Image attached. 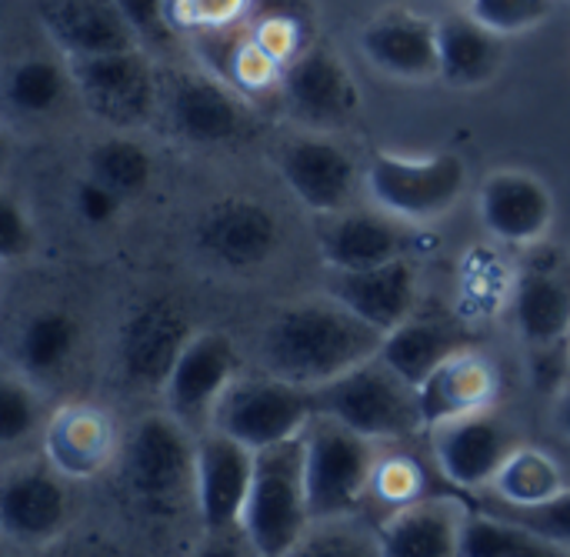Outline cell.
Masks as SVG:
<instances>
[{"instance_id":"9c48e42d","label":"cell","mask_w":570,"mask_h":557,"mask_svg":"<svg viewBox=\"0 0 570 557\" xmlns=\"http://www.w3.org/2000/svg\"><path fill=\"white\" fill-rule=\"evenodd\" d=\"M464 190L468 164L458 154H374L364 170V194L371 197V204L407 224H428L444 217L458 207Z\"/></svg>"},{"instance_id":"ba28073f","label":"cell","mask_w":570,"mask_h":557,"mask_svg":"<svg viewBox=\"0 0 570 557\" xmlns=\"http://www.w3.org/2000/svg\"><path fill=\"white\" fill-rule=\"evenodd\" d=\"M314 414H317L314 388H301L294 381H284L257 368L250 374L240 371V378L227 388V394L214 411L210 428L261 451L301 438Z\"/></svg>"},{"instance_id":"4fadbf2b","label":"cell","mask_w":570,"mask_h":557,"mask_svg":"<svg viewBox=\"0 0 570 557\" xmlns=\"http://www.w3.org/2000/svg\"><path fill=\"white\" fill-rule=\"evenodd\" d=\"M281 107L307 130L334 134L361 110V87L347 60L324 40H311L284 70Z\"/></svg>"},{"instance_id":"484cf974","label":"cell","mask_w":570,"mask_h":557,"mask_svg":"<svg viewBox=\"0 0 570 557\" xmlns=\"http://www.w3.org/2000/svg\"><path fill=\"white\" fill-rule=\"evenodd\" d=\"M474 344H478V338L464 321H458L454 314H448L441 307L421 304L401 328L384 334V344L377 354L394 371H401L407 381H414L421 388L428 381V374H434L448 358H454Z\"/></svg>"},{"instance_id":"d4e9b609","label":"cell","mask_w":570,"mask_h":557,"mask_svg":"<svg viewBox=\"0 0 570 557\" xmlns=\"http://www.w3.org/2000/svg\"><path fill=\"white\" fill-rule=\"evenodd\" d=\"M37 20L70 60L140 47L117 0H40Z\"/></svg>"},{"instance_id":"6da1fadb","label":"cell","mask_w":570,"mask_h":557,"mask_svg":"<svg viewBox=\"0 0 570 557\" xmlns=\"http://www.w3.org/2000/svg\"><path fill=\"white\" fill-rule=\"evenodd\" d=\"M384 334L347 311L337 297H304L281 307L261 331L257 368L301 388H324L374 358Z\"/></svg>"},{"instance_id":"ee69618b","label":"cell","mask_w":570,"mask_h":557,"mask_svg":"<svg viewBox=\"0 0 570 557\" xmlns=\"http://www.w3.org/2000/svg\"><path fill=\"white\" fill-rule=\"evenodd\" d=\"M551 431L558 441H570V381L551 401Z\"/></svg>"},{"instance_id":"d6a6232c","label":"cell","mask_w":570,"mask_h":557,"mask_svg":"<svg viewBox=\"0 0 570 557\" xmlns=\"http://www.w3.org/2000/svg\"><path fill=\"white\" fill-rule=\"evenodd\" d=\"M551 541L494 511H471L461 538V557H561Z\"/></svg>"},{"instance_id":"d590c367","label":"cell","mask_w":570,"mask_h":557,"mask_svg":"<svg viewBox=\"0 0 570 557\" xmlns=\"http://www.w3.org/2000/svg\"><path fill=\"white\" fill-rule=\"evenodd\" d=\"M428 495H431L428 491V468L411 451H397L394 441L381 444V458H377L374 481H371V498L391 515V511L407 508Z\"/></svg>"},{"instance_id":"603a6c76","label":"cell","mask_w":570,"mask_h":557,"mask_svg":"<svg viewBox=\"0 0 570 557\" xmlns=\"http://www.w3.org/2000/svg\"><path fill=\"white\" fill-rule=\"evenodd\" d=\"M327 294L381 334H391L421 307V281L411 257L367 271H331Z\"/></svg>"},{"instance_id":"d6986e66","label":"cell","mask_w":570,"mask_h":557,"mask_svg":"<svg viewBox=\"0 0 570 557\" xmlns=\"http://www.w3.org/2000/svg\"><path fill=\"white\" fill-rule=\"evenodd\" d=\"M414 224L374 207H347L337 214H321L317 254L331 271H367L411 257Z\"/></svg>"},{"instance_id":"7bdbcfd3","label":"cell","mask_w":570,"mask_h":557,"mask_svg":"<svg viewBox=\"0 0 570 557\" xmlns=\"http://www.w3.org/2000/svg\"><path fill=\"white\" fill-rule=\"evenodd\" d=\"M73 207L87 224L100 227V224H110L117 217V211L124 207V197L114 194L110 187H104L100 180H94L90 174H83L73 187Z\"/></svg>"},{"instance_id":"60d3db41","label":"cell","mask_w":570,"mask_h":557,"mask_svg":"<svg viewBox=\"0 0 570 557\" xmlns=\"http://www.w3.org/2000/svg\"><path fill=\"white\" fill-rule=\"evenodd\" d=\"M174 23L187 37L197 27H227L250 17L254 0H170Z\"/></svg>"},{"instance_id":"7c38bea8","label":"cell","mask_w":570,"mask_h":557,"mask_svg":"<svg viewBox=\"0 0 570 557\" xmlns=\"http://www.w3.org/2000/svg\"><path fill=\"white\" fill-rule=\"evenodd\" d=\"M190 241L207 264L230 274H247L264 267L281 251V221L267 204L244 194H227L197 214Z\"/></svg>"},{"instance_id":"1f68e13d","label":"cell","mask_w":570,"mask_h":557,"mask_svg":"<svg viewBox=\"0 0 570 557\" xmlns=\"http://www.w3.org/2000/svg\"><path fill=\"white\" fill-rule=\"evenodd\" d=\"M247 23L264 50H271L281 63H291L311 43L314 7L311 0H254Z\"/></svg>"},{"instance_id":"7a4b0ae2","label":"cell","mask_w":570,"mask_h":557,"mask_svg":"<svg viewBox=\"0 0 570 557\" xmlns=\"http://www.w3.org/2000/svg\"><path fill=\"white\" fill-rule=\"evenodd\" d=\"M114 468L127 508L147 521H177L184 511L197 518V434L167 408L130 424Z\"/></svg>"},{"instance_id":"74e56055","label":"cell","mask_w":570,"mask_h":557,"mask_svg":"<svg viewBox=\"0 0 570 557\" xmlns=\"http://www.w3.org/2000/svg\"><path fill=\"white\" fill-rule=\"evenodd\" d=\"M481 508L484 511H494L501 518H511L518 525H524L538 538L551 541L558 551L570 555V485L561 495H554V498H548L541 505H504L498 498L481 495Z\"/></svg>"},{"instance_id":"ac0fdd59","label":"cell","mask_w":570,"mask_h":557,"mask_svg":"<svg viewBox=\"0 0 570 557\" xmlns=\"http://www.w3.org/2000/svg\"><path fill=\"white\" fill-rule=\"evenodd\" d=\"M511 314L518 334L538 348H558L570 341V247L548 244V237L528 247L521 261Z\"/></svg>"},{"instance_id":"f1b7e54d","label":"cell","mask_w":570,"mask_h":557,"mask_svg":"<svg viewBox=\"0 0 570 557\" xmlns=\"http://www.w3.org/2000/svg\"><path fill=\"white\" fill-rule=\"evenodd\" d=\"M70 94H77L70 60L53 47V50H30L10 60L7 77H3V97L10 114L17 117H50L57 114Z\"/></svg>"},{"instance_id":"30bf717a","label":"cell","mask_w":570,"mask_h":557,"mask_svg":"<svg viewBox=\"0 0 570 557\" xmlns=\"http://www.w3.org/2000/svg\"><path fill=\"white\" fill-rule=\"evenodd\" d=\"M190 314L170 297H144L117 328V374L130 391L160 394L180 351L194 338Z\"/></svg>"},{"instance_id":"f6af8a7d","label":"cell","mask_w":570,"mask_h":557,"mask_svg":"<svg viewBox=\"0 0 570 557\" xmlns=\"http://www.w3.org/2000/svg\"><path fill=\"white\" fill-rule=\"evenodd\" d=\"M558 458H561V465H564V475H568V485H570V441H558Z\"/></svg>"},{"instance_id":"277c9868","label":"cell","mask_w":570,"mask_h":557,"mask_svg":"<svg viewBox=\"0 0 570 557\" xmlns=\"http://www.w3.org/2000/svg\"><path fill=\"white\" fill-rule=\"evenodd\" d=\"M311 498H307V468H304V438H291L257 451L254 481L244 508V538L254 555H297L311 528Z\"/></svg>"},{"instance_id":"8d00e7d4","label":"cell","mask_w":570,"mask_h":557,"mask_svg":"<svg viewBox=\"0 0 570 557\" xmlns=\"http://www.w3.org/2000/svg\"><path fill=\"white\" fill-rule=\"evenodd\" d=\"M47 414L37 391V381H30L20 371H7L0 384V444L20 448L33 434H43Z\"/></svg>"},{"instance_id":"4316f807","label":"cell","mask_w":570,"mask_h":557,"mask_svg":"<svg viewBox=\"0 0 570 557\" xmlns=\"http://www.w3.org/2000/svg\"><path fill=\"white\" fill-rule=\"evenodd\" d=\"M417 391H421L424 424L431 431L444 421L494 408L501 394V374L488 354H481L478 348H468L448 358L434 374H428V381Z\"/></svg>"},{"instance_id":"cb8c5ba5","label":"cell","mask_w":570,"mask_h":557,"mask_svg":"<svg viewBox=\"0 0 570 557\" xmlns=\"http://www.w3.org/2000/svg\"><path fill=\"white\" fill-rule=\"evenodd\" d=\"M471 508L454 495H428L377 521L384 557H461Z\"/></svg>"},{"instance_id":"ffe728a7","label":"cell","mask_w":570,"mask_h":557,"mask_svg":"<svg viewBox=\"0 0 570 557\" xmlns=\"http://www.w3.org/2000/svg\"><path fill=\"white\" fill-rule=\"evenodd\" d=\"M361 53L371 67L394 80H441L438 17H428L401 3L384 7L361 27Z\"/></svg>"},{"instance_id":"4dcf8cb0","label":"cell","mask_w":570,"mask_h":557,"mask_svg":"<svg viewBox=\"0 0 570 557\" xmlns=\"http://www.w3.org/2000/svg\"><path fill=\"white\" fill-rule=\"evenodd\" d=\"M564 488H568V475H564V465H561L558 451L521 444L501 465L491 488L481 491V495L498 498L504 505H541V501L561 495Z\"/></svg>"},{"instance_id":"5bb4252c","label":"cell","mask_w":570,"mask_h":557,"mask_svg":"<svg viewBox=\"0 0 570 557\" xmlns=\"http://www.w3.org/2000/svg\"><path fill=\"white\" fill-rule=\"evenodd\" d=\"M244 361L230 334L224 331H197L180 351L160 398L167 411L194 434L210 431L214 411L227 388L240 378Z\"/></svg>"},{"instance_id":"836d02e7","label":"cell","mask_w":570,"mask_h":557,"mask_svg":"<svg viewBox=\"0 0 570 557\" xmlns=\"http://www.w3.org/2000/svg\"><path fill=\"white\" fill-rule=\"evenodd\" d=\"M87 174L120 194L124 201L140 197L154 177L150 150L134 137H104L87 154Z\"/></svg>"},{"instance_id":"7402d4cb","label":"cell","mask_w":570,"mask_h":557,"mask_svg":"<svg viewBox=\"0 0 570 557\" xmlns=\"http://www.w3.org/2000/svg\"><path fill=\"white\" fill-rule=\"evenodd\" d=\"M47 461L70 481H90L117 465L124 434L97 404H63L47 418L40 434Z\"/></svg>"},{"instance_id":"2e32d148","label":"cell","mask_w":570,"mask_h":557,"mask_svg":"<svg viewBox=\"0 0 570 557\" xmlns=\"http://www.w3.org/2000/svg\"><path fill=\"white\" fill-rule=\"evenodd\" d=\"M521 444L524 441L518 428L508 418H501L494 408L444 421L428 431V448L444 481H451L461 491H478V495L491 488L501 465Z\"/></svg>"},{"instance_id":"8992f818","label":"cell","mask_w":570,"mask_h":557,"mask_svg":"<svg viewBox=\"0 0 570 557\" xmlns=\"http://www.w3.org/2000/svg\"><path fill=\"white\" fill-rule=\"evenodd\" d=\"M304 468L307 498L314 518H334L361 511L371 498L381 441L364 438L331 414H314L304 428Z\"/></svg>"},{"instance_id":"3957f363","label":"cell","mask_w":570,"mask_h":557,"mask_svg":"<svg viewBox=\"0 0 570 557\" xmlns=\"http://www.w3.org/2000/svg\"><path fill=\"white\" fill-rule=\"evenodd\" d=\"M317 394V411L344 421L381 444H401L428 434L421 391L401 371H394L381 354L361 361L347 374L327 381Z\"/></svg>"},{"instance_id":"ab89813d","label":"cell","mask_w":570,"mask_h":557,"mask_svg":"<svg viewBox=\"0 0 570 557\" xmlns=\"http://www.w3.org/2000/svg\"><path fill=\"white\" fill-rule=\"evenodd\" d=\"M464 10L501 37H521L551 17L554 0H468Z\"/></svg>"},{"instance_id":"f546056e","label":"cell","mask_w":570,"mask_h":557,"mask_svg":"<svg viewBox=\"0 0 570 557\" xmlns=\"http://www.w3.org/2000/svg\"><path fill=\"white\" fill-rule=\"evenodd\" d=\"M80 344V324L60 307H43L23 317L13 341V364L30 381H50L63 374Z\"/></svg>"},{"instance_id":"bcb514c9","label":"cell","mask_w":570,"mask_h":557,"mask_svg":"<svg viewBox=\"0 0 570 557\" xmlns=\"http://www.w3.org/2000/svg\"><path fill=\"white\" fill-rule=\"evenodd\" d=\"M458 3H468V0H458Z\"/></svg>"},{"instance_id":"e0dca14e","label":"cell","mask_w":570,"mask_h":557,"mask_svg":"<svg viewBox=\"0 0 570 557\" xmlns=\"http://www.w3.org/2000/svg\"><path fill=\"white\" fill-rule=\"evenodd\" d=\"M277 174L287 190L317 217L357 204L364 174L354 154L324 130H307L277 150Z\"/></svg>"},{"instance_id":"f35d334b","label":"cell","mask_w":570,"mask_h":557,"mask_svg":"<svg viewBox=\"0 0 570 557\" xmlns=\"http://www.w3.org/2000/svg\"><path fill=\"white\" fill-rule=\"evenodd\" d=\"M137 43L150 50L154 57H167L174 47L187 43L180 27L174 23V7L170 0H117Z\"/></svg>"},{"instance_id":"44dd1931","label":"cell","mask_w":570,"mask_h":557,"mask_svg":"<svg viewBox=\"0 0 570 557\" xmlns=\"http://www.w3.org/2000/svg\"><path fill=\"white\" fill-rule=\"evenodd\" d=\"M554 211L558 204L551 187L538 174L518 167L494 170L478 194V214L484 231L494 241L524 251L548 237L554 224Z\"/></svg>"},{"instance_id":"9a60e30c","label":"cell","mask_w":570,"mask_h":557,"mask_svg":"<svg viewBox=\"0 0 570 557\" xmlns=\"http://www.w3.org/2000/svg\"><path fill=\"white\" fill-rule=\"evenodd\" d=\"M70 521V478L47 455L7 465L0 488V531L17 548H40Z\"/></svg>"},{"instance_id":"83f0119b","label":"cell","mask_w":570,"mask_h":557,"mask_svg":"<svg viewBox=\"0 0 570 557\" xmlns=\"http://www.w3.org/2000/svg\"><path fill=\"white\" fill-rule=\"evenodd\" d=\"M504 40L468 10L438 17L441 80L454 90H474L498 77L504 63Z\"/></svg>"},{"instance_id":"8fae6325","label":"cell","mask_w":570,"mask_h":557,"mask_svg":"<svg viewBox=\"0 0 570 557\" xmlns=\"http://www.w3.org/2000/svg\"><path fill=\"white\" fill-rule=\"evenodd\" d=\"M254 448L240 444L237 438L217 428L197 434V525L204 541L247 545L244 508L254 481Z\"/></svg>"},{"instance_id":"5b68a950","label":"cell","mask_w":570,"mask_h":557,"mask_svg":"<svg viewBox=\"0 0 570 557\" xmlns=\"http://www.w3.org/2000/svg\"><path fill=\"white\" fill-rule=\"evenodd\" d=\"M254 104L200 63H160V124L190 147H230L254 127Z\"/></svg>"},{"instance_id":"52a82bcc","label":"cell","mask_w":570,"mask_h":557,"mask_svg":"<svg viewBox=\"0 0 570 557\" xmlns=\"http://www.w3.org/2000/svg\"><path fill=\"white\" fill-rule=\"evenodd\" d=\"M70 70L80 104L114 130L147 127L160 114V57L144 47L73 57Z\"/></svg>"},{"instance_id":"b9f144b4","label":"cell","mask_w":570,"mask_h":557,"mask_svg":"<svg viewBox=\"0 0 570 557\" xmlns=\"http://www.w3.org/2000/svg\"><path fill=\"white\" fill-rule=\"evenodd\" d=\"M30 251H33V221L27 207L13 194H7L0 204V257L10 264L27 257Z\"/></svg>"},{"instance_id":"e575fe53","label":"cell","mask_w":570,"mask_h":557,"mask_svg":"<svg viewBox=\"0 0 570 557\" xmlns=\"http://www.w3.org/2000/svg\"><path fill=\"white\" fill-rule=\"evenodd\" d=\"M304 557H371L381 555V528L371 525L361 511L314 518L304 541L297 545Z\"/></svg>"}]
</instances>
